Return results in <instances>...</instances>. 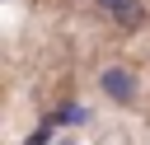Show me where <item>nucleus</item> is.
<instances>
[{
    "label": "nucleus",
    "mask_w": 150,
    "mask_h": 145,
    "mask_svg": "<svg viewBox=\"0 0 150 145\" xmlns=\"http://www.w3.org/2000/svg\"><path fill=\"white\" fill-rule=\"evenodd\" d=\"M70 145H75V140H70Z\"/></svg>",
    "instance_id": "423d86ee"
},
{
    "label": "nucleus",
    "mask_w": 150,
    "mask_h": 145,
    "mask_svg": "<svg viewBox=\"0 0 150 145\" xmlns=\"http://www.w3.org/2000/svg\"><path fill=\"white\" fill-rule=\"evenodd\" d=\"M112 19H117L122 28H141V23H145V9H141V0H122V5L112 9Z\"/></svg>",
    "instance_id": "7ed1b4c3"
},
{
    "label": "nucleus",
    "mask_w": 150,
    "mask_h": 145,
    "mask_svg": "<svg viewBox=\"0 0 150 145\" xmlns=\"http://www.w3.org/2000/svg\"><path fill=\"white\" fill-rule=\"evenodd\" d=\"M98 5H103V9H108V14H112V9H117V5H122V0H98Z\"/></svg>",
    "instance_id": "39448f33"
},
{
    "label": "nucleus",
    "mask_w": 150,
    "mask_h": 145,
    "mask_svg": "<svg viewBox=\"0 0 150 145\" xmlns=\"http://www.w3.org/2000/svg\"><path fill=\"white\" fill-rule=\"evenodd\" d=\"M80 122H89V112H84L80 103H61V108L47 117V126H80Z\"/></svg>",
    "instance_id": "f03ea898"
},
{
    "label": "nucleus",
    "mask_w": 150,
    "mask_h": 145,
    "mask_svg": "<svg viewBox=\"0 0 150 145\" xmlns=\"http://www.w3.org/2000/svg\"><path fill=\"white\" fill-rule=\"evenodd\" d=\"M98 89H103L112 103H136V94H141V84H136V75H131L127 65H108V70L98 75Z\"/></svg>",
    "instance_id": "f257e3e1"
},
{
    "label": "nucleus",
    "mask_w": 150,
    "mask_h": 145,
    "mask_svg": "<svg viewBox=\"0 0 150 145\" xmlns=\"http://www.w3.org/2000/svg\"><path fill=\"white\" fill-rule=\"evenodd\" d=\"M47 140H52V126H38V131H33L23 145H47Z\"/></svg>",
    "instance_id": "20e7f679"
}]
</instances>
